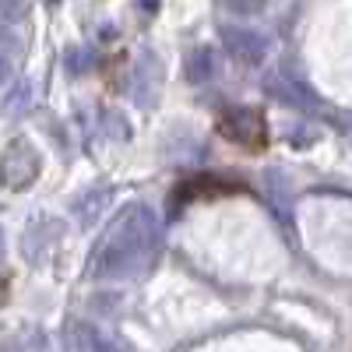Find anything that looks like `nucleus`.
Listing matches in <instances>:
<instances>
[{
  "mask_svg": "<svg viewBox=\"0 0 352 352\" xmlns=\"http://www.w3.org/2000/svg\"><path fill=\"white\" fill-rule=\"evenodd\" d=\"M212 74H215V53H212V46L190 50V56H187V78L190 81H208Z\"/></svg>",
  "mask_w": 352,
  "mask_h": 352,
  "instance_id": "5",
  "label": "nucleus"
},
{
  "mask_svg": "<svg viewBox=\"0 0 352 352\" xmlns=\"http://www.w3.org/2000/svg\"><path fill=\"white\" fill-rule=\"evenodd\" d=\"M85 56H88L85 50H74V53H67V67H71V71H81V64H85Z\"/></svg>",
  "mask_w": 352,
  "mask_h": 352,
  "instance_id": "10",
  "label": "nucleus"
},
{
  "mask_svg": "<svg viewBox=\"0 0 352 352\" xmlns=\"http://www.w3.org/2000/svg\"><path fill=\"white\" fill-rule=\"evenodd\" d=\"M36 173H39V155L25 141H14L4 152V159H0V180L8 187H28L36 180Z\"/></svg>",
  "mask_w": 352,
  "mask_h": 352,
  "instance_id": "3",
  "label": "nucleus"
},
{
  "mask_svg": "<svg viewBox=\"0 0 352 352\" xmlns=\"http://www.w3.org/2000/svg\"><path fill=\"white\" fill-rule=\"evenodd\" d=\"M28 96H32V88H28V85L21 81V85L14 88V92L8 96V102H4V109H8V113H21V109L28 106Z\"/></svg>",
  "mask_w": 352,
  "mask_h": 352,
  "instance_id": "7",
  "label": "nucleus"
},
{
  "mask_svg": "<svg viewBox=\"0 0 352 352\" xmlns=\"http://www.w3.org/2000/svg\"><path fill=\"white\" fill-rule=\"evenodd\" d=\"M222 138L243 144V148H261L264 144V120L257 109H226L219 116Z\"/></svg>",
  "mask_w": 352,
  "mask_h": 352,
  "instance_id": "2",
  "label": "nucleus"
},
{
  "mask_svg": "<svg viewBox=\"0 0 352 352\" xmlns=\"http://www.w3.org/2000/svg\"><path fill=\"white\" fill-rule=\"evenodd\" d=\"M159 250V222L155 212L134 204L120 219H116L92 257V272L99 278H127L138 275Z\"/></svg>",
  "mask_w": 352,
  "mask_h": 352,
  "instance_id": "1",
  "label": "nucleus"
},
{
  "mask_svg": "<svg viewBox=\"0 0 352 352\" xmlns=\"http://www.w3.org/2000/svg\"><path fill=\"white\" fill-rule=\"evenodd\" d=\"M222 4L229 11H236V14H257V11H264L268 0H222Z\"/></svg>",
  "mask_w": 352,
  "mask_h": 352,
  "instance_id": "8",
  "label": "nucleus"
},
{
  "mask_svg": "<svg viewBox=\"0 0 352 352\" xmlns=\"http://www.w3.org/2000/svg\"><path fill=\"white\" fill-rule=\"evenodd\" d=\"M222 43L226 50L236 56L240 64H261L264 60V50H268V43H264L261 32H254V28H236V25H226L222 28Z\"/></svg>",
  "mask_w": 352,
  "mask_h": 352,
  "instance_id": "4",
  "label": "nucleus"
},
{
  "mask_svg": "<svg viewBox=\"0 0 352 352\" xmlns=\"http://www.w3.org/2000/svg\"><path fill=\"white\" fill-rule=\"evenodd\" d=\"M21 11V0H0V18H14Z\"/></svg>",
  "mask_w": 352,
  "mask_h": 352,
  "instance_id": "9",
  "label": "nucleus"
},
{
  "mask_svg": "<svg viewBox=\"0 0 352 352\" xmlns=\"http://www.w3.org/2000/svg\"><path fill=\"white\" fill-rule=\"evenodd\" d=\"M0 236H4V232H0ZM0 254H4V240H0Z\"/></svg>",
  "mask_w": 352,
  "mask_h": 352,
  "instance_id": "11",
  "label": "nucleus"
},
{
  "mask_svg": "<svg viewBox=\"0 0 352 352\" xmlns=\"http://www.w3.org/2000/svg\"><path fill=\"white\" fill-rule=\"evenodd\" d=\"M14 64H18V39L0 25V81H8L14 74Z\"/></svg>",
  "mask_w": 352,
  "mask_h": 352,
  "instance_id": "6",
  "label": "nucleus"
}]
</instances>
